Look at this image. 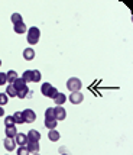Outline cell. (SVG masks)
<instances>
[{
    "instance_id": "6da1fadb",
    "label": "cell",
    "mask_w": 133,
    "mask_h": 155,
    "mask_svg": "<svg viewBox=\"0 0 133 155\" xmlns=\"http://www.w3.org/2000/svg\"><path fill=\"white\" fill-rule=\"evenodd\" d=\"M39 38H41L39 28H36V26L29 28V31H28V38H26L28 42H29L31 45H35V44L39 42Z\"/></svg>"
},
{
    "instance_id": "7a4b0ae2",
    "label": "cell",
    "mask_w": 133,
    "mask_h": 155,
    "mask_svg": "<svg viewBox=\"0 0 133 155\" xmlns=\"http://www.w3.org/2000/svg\"><path fill=\"white\" fill-rule=\"evenodd\" d=\"M41 93L44 96H47V97H49V99H54L55 96H57V93H58V90L54 87L52 84H49V83H44L42 84V87H41Z\"/></svg>"
},
{
    "instance_id": "3957f363",
    "label": "cell",
    "mask_w": 133,
    "mask_h": 155,
    "mask_svg": "<svg viewBox=\"0 0 133 155\" xmlns=\"http://www.w3.org/2000/svg\"><path fill=\"white\" fill-rule=\"evenodd\" d=\"M81 87H83V83H81L80 78H77V77H71L70 80L66 81V88L74 93V91H80Z\"/></svg>"
},
{
    "instance_id": "277c9868",
    "label": "cell",
    "mask_w": 133,
    "mask_h": 155,
    "mask_svg": "<svg viewBox=\"0 0 133 155\" xmlns=\"http://www.w3.org/2000/svg\"><path fill=\"white\" fill-rule=\"evenodd\" d=\"M22 116H23V120L28 122V123H33V122L36 120V115H35V112H33L32 109H25L22 112Z\"/></svg>"
},
{
    "instance_id": "5b68a950",
    "label": "cell",
    "mask_w": 133,
    "mask_h": 155,
    "mask_svg": "<svg viewBox=\"0 0 133 155\" xmlns=\"http://www.w3.org/2000/svg\"><path fill=\"white\" fill-rule=\"evenodd\" d=\"M68 99H70V101H71L73 104H80V103H83V100H84V94L80 93V91H74V93L70 94Z\"/></svg>"
},
{
    "instance_id": "8992f818",
    "label": "cell",
    "mask_w": 133,
    "mask_h": 155,
    "mask_svg": "<svg viewBox=\"0 0 133 155\" xmlns=\"http://www.w3.org/2000/svg\"><path fill=\"white\" fill-rule=\"evenodd\" d=\"M54 112H55V120H64V119L66 117V112L62 106L54 107Z\"/></svg>"
},
{
    "instance_id": "52a82bcc",
    "label": "cell",
    "mask_w": 133,
    "mask_h": 155,
    "mask_svg": "<svg viewBox=\"0 0 133 155\" xmlns=\"http://www.w3.org/2000/svg\"><path fill=\"white\" fill-rule=\"evenodd\" d=\"M26 136H28V141H32V142H39V139H41V134L36 129H31Z\"/></svg>"
},
{
    "instance_id": "ba28073f",
    "label": "cell",
    "mask_w": 133,
    "mask_h": 155,
    "mask_svg": "<svg viewBox=\"0 0 133 155\" xmlns=\"http://www.w3.org/2000/svg\"><path fill=\"white\" fill-rule=\"evenodd\" d=\"M12 86L15 87V90H16V91H20V90H25V88H28V84L22 80V78H16V80L13 81V84H12Z\"/></svg>"
},
{
    "instance_id": "9c48e42d",
    "label": "cell",
    "mask_w": 133,
    "mask_h": 155,
    "mask_svg": "<svg viewBox=\"0 0 133 155\" xmlns=\"http://www.w3.org/2000/svg\"><path fill=\"white\" fill-rule=\"evenodd\" d=\"M15 142H16L19 147H26V143L29 141H28V136L25 135V134H18L16 138H15Z\"/></svg>"
},
{
    "instance_id": "30bf717a",
    "label": "cell",
    "mask_w": 133,
    "mask_h": 155,
    "mask_svg": "<svg viewBox=\"0 0 133 155\" xmlns=\"http://www.w3.org/2000/svg\"><path fill=\"white\" fill-rule=\"evenodd\" d=\"M26 148H28L29 152H32V154H38V152H39V143H38V142L29 141L26 143Z\"/></svg>"
},
{
    "instance_id": "8fae6325",
    "label": "cell",
    "mask_w": 133,
    "mask_h": 155,
    "mask_svg": "<svg viewBox=\"0 0 133 155\" xmlns=\"http://www.w3.org/2000/svg\"><path fill=\"white\" fill-rule=\"evenodd\" d=\"M52 100L55 101V104H57V106H62V104L65 103V100H66V96L64 94V93H60V91H58L57 96L54 97Z\"/></svg>"
},
{
    "instance_id": "7c38bea8",
    "label": "cell",
    "mask_w": 133,
    "mask_h": 155,
    "mask_svg": "<svg viewBox=\"0 0 133 155\" xmlns=\"http://www.w3.org/2000/svg\"><path fill=\"white\" fill-rule=\"evenodd\" d=\"M3 145H5V148H6L7 151H13V149L16 148V142H15V139H10V138H6V139L3 141Z\"/></svg>"
},
{
    "instance_id": "4fadbf2b",
    "label": "cell",
    "mask_w": 133,
    "mask_h": 155,
    "mask_svg": "<svg viewBox=\"0 0 133 155\" xmlns=\"http://www.w3.org/2000/svg\"><path fill=\"white\" fill-rule=\"evenodd\" d=\"M18 130H16V125L15 126H9V128H6V130H5V134H6V138H10V139H15L16 138V134Z\"/></svg>"
},
{
    "instance_id": "5bb4252c",
    "label": "cell",
    "mask_w": 133,
    "mask_h": 155,
    "mask_svg": "<svg viewBox=\"0 0 133 155\" xmlns=\"http://www.w3.org/2000/svg\"><path fill=\"white\" fill-rule=\"evenodd\" d=\"M23 58L26 61H32L35 58V51H33L32 48H26V49H23Z\"/></svg>"
},
{
    "instance_id": "9a60e30c",
    "label": "cell",
    "mask_w": 133,
    "mask_h": 155,
    "mask_svg": "<svg viewBox=\"0 0 133 155\" xmlns=\"http://www.w3.org/2000/svg\"><path fill=\"white\" fill-rule=\"evenodd\" d=\"M48 138H49V141H52V142H57V141H60V132L58 130H55V129H52V130H49L48 132Z\"/></svg>"
},
{
    "instance_id": "2e32d148",
    "label": "cell",
    "mask_w": 133,
    "mask_h": 155,
    "mask_svg": "<svg viewBox=\"0 0 133 155\" xmlns=\"http://www.w3.org/2000/svg\"><path fill=\"white\" fill-rule=\"evenodd\" d=\"M6 77H7V83L13 84V81L18 78V73H16L15 70H10V71H7L6 73Z\"/></svg>"
},
{
    "instance_id": "e0dca14e",
    "label": "cell",
    "mask_w": 133,
    "mask_h": 155,
    "mask_svg": "<svg viewBox=\"0 0 133 155\" xmlns=\"http://www.w3.org/2000/svg\"><path fill=\"white\" fill-rule=\"evenodd\" d=\"M13 31L16 32V34H25L28 31V28H26V25L22 22V23H18V25H15V28H13Z\"/></svg>"
},
{
    "instance_id": "ac0fdd59",
    "label": "cell",
    "mask_w": 133,
    "mask_h": 155,
    "mask_svg": "<svg viewBox=\"0 0 133 155\" xmlns=\"http://www.w3.org/2000/svg\"><path fill=\"white\" fill-rule=\"evenodd\" d=\"M57 125H58V120H55V119H45V128H48L49 130L55 129Z\"/></svg>"
},
{
    "instance_id": "d6986e66",
    "label": "cell",
    "mask_w": 133,
    "mask_h": 155,
    "mask_svg": "<svg viewBox=\"0 0 133 155\" xmlns=\"http://www.w3.org/2000/svg\"><path fill=\"white\" fill-rule=\"evenodd\" d=\"M6 94H7V97H18V91H16L15 87L10 84V86L6 87Z\"/></svg>"
},
{
    "instance_id": "ffe728a7",
    "label": "cell",
    "mask_w": 133,
    "mask_h": 155,
    "mask_svg": "<svg viewBox=\"0 0 133 155\" xmlns=\"http://www.w3.org/2000/svg\"><path fill=\"white\" fill-rule=\"evenodd\" d=\"M22 80L25 81V83H31L32 81V70H26L25 73H23V75H22Z\"/></svg>"
},
{
    "instance_id": "44dd1931",
    "label": "cell",
    "mask_w": 133,
    "mask_h": 155,
    "mask_svg": "<svg viewBox=\"0 0 133 155\" xmlns=\"http://www.w3.org/2000/svg\"><path fill=\"white\" fill-rule=\"evenodd\" d=\"M41 78H42V74H41L39 70H32V81L33 83H39Z\"/></svg>"
},
{
    "instance_id": "7402d4cb",
    "label": "cell",
    "mask_w": 133,
    "mask_h": 155,
    "mask_svg": "<svg viewBox=\"0 0 133 155\" xmlns=\"http://www.w3.org/2000/svg\"><path fill=\"white\" fill-rule=\"evenodd\" d=\"M13 119H15V123H18V125H20V123H25V120H23V116H22V112H15Z\"/></svg>"
},
{
    "instance_id": "603a6c76",
    "label": "cell",
    "mask_w": 133,
    "mask_h": 155,
    "mask_svg": "<svg viewBox=\"0 0 133 155\" xmlns=\"http://www.w3.org/2000/svg\"><path fill=\"white\" fill-rule=\"evenodd\" d=\"M16 123H15V119H13V116H6L5 117V126L6 128H9V126H15Z\"/></svg>"
},
{
    "instance_id": "cb8c5ba5",
    "label": "cell",
    "mask_w": 133,
    "mask_h": 155,
    "mask_svg": "<svg viewBox=\"0 0 133 155\" xmlns=\"http://www.w3.org/2000/svg\"><path fill=\"white\" fill-rule=\"evenodd\" d=\"M45 119H55V112H54V107H48L45 110Z\"/></svg>"
},
{
    "instance_id": "d4e9b609",
    "label": "cell",
    "mask_w": 133,
    "mask_h": 155,
    "mask_svg": "<svg viewBox=\"0 0 133 155\" xmlns=\"http://www.w3.org/2000/svg\"><path fill=\"white\" fill-rule=\"evenodd\" d=\"M10 19L13 22V25H18V23H22V22H23V20H22V16H20L19 13H13Z\"/></svg>"
},
{
    "instance_id": "484cf974",
    "label": "cell",
    "mask_w": 133,
    "mask_h": 155,
    "mask_svg": "<svg viewBox=\"0 0 133 155\" xmlns=\"http://www.w3.org/2000/svg\"><path fill=\"white\" fill-rule=\"evenodd\" d=\"M7 101H9V97H7L6 93H0V106L7 104Z\"/></svg>"
},
{
    "instance_id": "4316f807",
    "label": "cell",
    "mask_w": 133,
    "mask_h": 155,
    "mask_svg": "<svg viewBox=\"0 0 133 155\" xmlns=\"http://www.w3.org/2000/svg\"><path fill=\"white\" fill-rule=\"evenodd\" d=\"M16 154H18V155H29L31 152L28 151L26 147H19V148H18V152H16Z\"/></svg>"
},
{
    "instance_id": "83f0119b",
    "label": "cell",
    "mask_w": 133,
    "mask_h": 155,
    "mask_svg": "<svg viewBox=\"0 0 133 155\" xmlns=\"http://www.w3.org/2000/svg\"><path fill=\"white\" fill-rule=\"evenodd\" d=\"M28 93H29V88H25V90H20V91H18V97H19V99H26Z\"/></svg>"
},
{
    "instance_id": "f1b7e54d",
    "label": "cell",
    "mask_w": 133,
    "mask_h": 155,
    "mask_svg": "<svg viewBox=\"0 0 133 155\" xmlns=\"http://www.w3.org/2000/svg\"><path fill=\"white\" fill-rule=\"evenodd\" d=\"M6 83H7L6 73H0V86H5Z\"/></svg>"
},
{
    "instance_id": "f546056e",
    "label": "cell",
    "mask_w": 133,
    "mask_h": 155,
    "mask_svg": "<svg viewBox=\"0 0 133 155\" xmlns=\"http://www.w3.org/2000/svg\"><path fill=\"white\" fill-rule=\"evenodd\" d=\"M3 115H5V109H3L2 106H0V117H2Z\"/></svg>"
},
{
    "instance_id": "4dcf8cb0",
    "label": "cell",
    "mask_w": 133,
    "mask_h": 155,
    "mask_svg": "<svg viewBox=\"0 0 133 155\" xmlns=\"http://www.w3.org/2000/svg\"><path fill=\"white\" fill-rule=\"evenodd\" d=\"M0 65H2V61H0Z\"/></svg>"
},
{
    "instance_id": "1f68e13d",
    "label": "cell",
    "mask_w": 133,
    "mask_h": 155,
    "mask_svg": "<svg viewBox=\"0 0 133 155\" xmlns=\"http://www.w3.org/2000/svg\"><path fill=\"white\" fill-rule=\"evenodd\" d=\"M62 155H66V154H62Z\"/></svg>"
},
{
    "instance_id": "d6a6232c",
    "label": "cell",
    "mask_w": 133,
    "mask_h": 155,
    "mask_svg": "<svg viewBox=\"0 0 133 155\" xmlns=\"http://www.w3.org/2000/svg\"><path fill=\"white\" fill-rule=\"evenodd\" d=\"M35 155H38V154H35Z\"/></svg>"
}]
</instances>
